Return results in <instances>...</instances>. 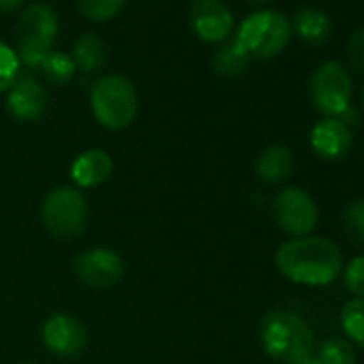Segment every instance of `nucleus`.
<instances>
[{
    "mask_svg": "<svg viewBox=\"0 0 364 364\" xmlns=\"http://www.w3.org/2000/svg\"><path fill=\"white\" fill-rule=\"evenodd\" d=\"M277 270L296 285L326 287L343 272V253L326 236H302L283 242L274 253Z\"/></svg>",
    "mask_w": 364,
    "mask_h": 364,
    "instance_id": "1",
    "label": "nucleus"
},
{
    "mask_svg": "<svg viewBox=\"0 0 364 364\" xmlns=\"http://www.w3.org/2000/svg\"><path fill=\"white\" fill-rule=\"evenodd\" d=\"M259 341L270 358L285 364H296L313 355L317 347L311 323L289 309H272L264 315Z\"/></svg>",
    "mask_w": 364,
    "mask_h": 364,
    "instance_id": "2",
    "label": "nucleus"
},
{
    "mask_svg": "<svg viewBox=\"0 0 364 364\" xmlns=\"http://www.w3.org/2000/svg\"><path fill=\"white\" fill-rule=\"evenodd\" d=\"M90 107L97 122L107 131L127 129L139 109L135 86L122 75L99 77L90 88Z\"/></svg>",
    "mask_w": 364,
    "mask_h": 364,
    "instance_id": "3",
    "label": "nucleus"
},
{
    "mask_svg": "<svg viewBox=\"0 0 364 364\" xmlns=\"http://www.w3.org/2000/svg\"><path fill=\"white\" fill-rule=\"evenodd\" d=\"M291 22L277 9L255 11L236 31V43L249 54V58L268 60L279 56L291 39Z\"/></svg>",
    "mask_w": 364,
    "mask_h": 364,
    "instance_id": "4",
    "label": "nucleus"
},
{
    "mask_svg": "<svg viewBox=\"0 0 364 364\" xmlns=\"http://www.w3.org/2000/svg\"><path fill=\"white\" fill-rule=\"evenodd\" d=\"M90 219V208L86 196L71 185L52 189L41 204V221L48 234L58 240L80 238Z\"/></svg>",
    "mask_w": 364,
    "mask_h": 364,
    "instance_id": "5",
    "label": "nucleus"
},
{
    "mask_svg": "<svg viewBox=\"0 0 364 364\" xmlns=\"http://www.w3.org/2000/svg\"><path fill=\"white\" fill-rule=\"evenodd\" d=\"M58 37V16L46 3L31 5L18 22V58L26 67H41Z\"/></svg>",
    "mask_w": 364,
    "mask_h": 364,
    "instance_id": "6",
    "label": "nucleus"
},
{
    "mask_svg": "<svg viewBox=\"0 0 364 364\" xmlns=\"http://www.w3.org/2000/svg\"><path fill=\"white\" fill-rule=\"evenodd\" d=\"M351 75L336 60L319 65L309 80V97L326 118H338L351 105Z\"/></svg>",
    "mask_w": 364,
    "mask_h": 364,
    "instance_id": "7",
    "label": "nucleus"
},
{
    "mask_svg": "<svg viewBox=\"0 0 364 364\" xmlns=\"http://www.w3.org/2000/svg\"><path fill=\"white\" fill-rule=\"evenodd\" d=\"M272 215L277 225L291 238L311 236L319 221L315 200L300 187H285L272 200Z\"/></svg>",
    "mask_w": 364,
    "mask_h": 364,
    "instance_id": "8",
    "label": "nucleus"
},
{
    "mask_svg": "<svg viewBox=\"0 0 364 364\" xmlns=\"http://www.w3.org/2000/svg\"><path fill=\"white\" fill-rule=\"evenodd\" d=\"M75 277L90 289H109L124 279L122 257L105 247H95L75 257Z\"/></svg>",
    "mask_w": 364,
    "mask_h": 364,
    "instance_id": "9",
    "label": "nucleus"
},
{
    "mask_svg": "<svg viewBox=\"0 0 364 364\" xmlns=\"http://www.w3.org/2000/svg\"><path fill=\"white\" fill-rule=\"evenodd\" d=\"M88 338L86 326L69 313H54L41 326V341L46 349L58 358L82 355L88 347Z\"/></svg>",
    "mask_w": 364,
    "mask_h": 364,
    "instance_id": "10",
    "label": "nucleus"
},
{
    "mask_svg": "<svg viewBox=\"0 0 364 364\" xmlns=\"http://www.w3.org/2000/svg\"><path fill=\"white\" fill-rule=\"evenodd\" d=\"M189 22L196 35L208 43H225L234 31V16L223 0H193Z\"/></svg>",
    "mask_w": 364,
    "mask_h": 364,
    "instance_id": "11",
    "label": "nucleus"
},
{
    "mask_svg": "<svg viewBox=\"0 0 364 364\" xmlns=\"http://www.w3.org/2000/svg\"><path fill=\"white\" fill-rule=\"evenodd\" d=\"M309 144L313 152L323 161H341L347 156L353 144V133L338 118H321L313 124L309 133Z\"/></svg>",
    "mask_w": 364,
    "mask_h": 364,
    "instance_id": "12",
    "label": "nucleus"
},
{
    "mask_svg": "<svg viewBox=\"0 0 364 364\" xmlns=\"http://www.w3.org/2000/svg\"><path fill=\"white\" fill-rule=\"evenodd\" d=\"M114 173V161L109 152L101 148H88L80 152L71 163V180L77 189L101 187Z\"/></svg>",
    "mask_w": 364,
    "mask_h": 364,
    "instance_id": "13",
    "label": "nucleus"
},
{
    "mask_svg": "<svg viewBox=\"0 0 364 364\" xmlns=\"http://www.w3.org/2000/svg\"><path fill=\"white\" fill-rule=\"evenodd\" d=\"M46 107H48V92L37 80L33 77L16 80V84L9 88L7 109L14 118L37 120L43 116Z\"/></svg>",
    "mask_w": 364,
    "mask_h": 364,
    "instance_id": "14",
    "label": "nucleus"
},
{
    "mask_svg": "<svg viewBox=\"0 0 364 364\" xmlns=\"http://www.w3.org/2000/svg\"><path fill=\"white\" fill-rule=\"evenodd\" d=\"M294 169V152L285 144L266 146L255 161V176L264 185H281Z\"/></svg>",
    "mask_w": 364,
    "mask_h": 364,
    "instance_id": "15",
    "label": "nucleus"
},
{
    "mask_svg": "<svg viewBox=\"0 0 364 364\" xmlns=\"http://www.w3.org/2000/svg\"><path fill=\"white\" fill-rule=\"evenodd\" d=\"M330 31L332 22L328 14L319 7H300L291 22V33H296L298 39L311 48L323 46L330 39Z\"/></svg>",
    "mask_w": 364,
    "mask_h": 364,
    "instance_id": "16",
    "label": "nucleus"
},
{
    "mask_svg": "<svg viewBox=\"0 0 364 364\" xmlns=\"http://www.w3.org/2000/svg\"><path fill=\"white\" fill-rule=\"evenodd\" d=\"M73 60L75 67L82 69L84 73H97L103 69L105 60H107V46L105 41L95 35V33H86L77 39L75 48H73Z\"/></svg>",
    "mask_w": 364,
    "mask_h": 364,
    "instance_id": "17",
    "label": "nucleus"
},
{
    "mask_svg": "<svg viewBox=\"0 0 364 364\" xmlns=\"http://www.w3.org/2000/svg\"><path fill=\"white\" fill-rule=\"evenodd\" d=\"M249 63H251L249 54L236 41L223 43L215 52V56H213V69L219 75H225V77H236V75L245 73L247 67H249Z\"/></svg>",
    "mask_w": 364,
    "mask_h": 364,
    "instance_id": "18",
    "label": "nucleus"
},
{
    "mask_svg": "<svg viewBox=\"0 0 364 364\" xmlns=\"http://www.w3.org/2000/svg\"><path fill=\"white\" fill-rule=\"evenodd\" d=\"M341 328L351 345L364 349V298H351L341 309Z\"/></svg>",
    "mask_w": 364,
    "mask_h": 364,
    "instance_id": "19",
    "label": "nucleus"
},
{
    "mask_svg": "<svg viewBox=\"0 0 364 364\" xmlns=\"http://www.w3.org/2000/svg\"><path fill=\"white\" fill-rule=\"evenodd\" d=\"M41 71H43V75H46L52 84H56V86H67V84L75 77L77 67H75V60H73L71 54L52 50V52L46 56V60L41 63Z\"/></svg>",
    "mask_w": 364,
    "mask_h": 364,
    "instance_id": "20",
    "label": "nucleus"
},
{
    "mask_svg": "<svg viewBox=\"0 0 364 364\" xmlns=\"http://www.w3.org/2000/svg\"><path fill=\"white\" fill-rule=\"evenodd\" d=\"M315 355L321 364H355V349L347 338L328 336L315 347Z\"/></svg>",
    "mask_w": 364,
    "mask_h": 364,
    "instance_id": "21",
    "label": "nucleus"
},
{
    "mask_svg": "<svg viewBox=\"0 0 364 364\" xmlns=\"http://www.w3.org/2000/svg\"><path fill=\"white\" fill-rule=\"evenodd\" d=\"M341 225H343L345 238L351 245L364 247V200L362 198L345 204L341 213Z\"/></svg>",
    "mask_w": 364,
    "mask_h": 364,
    "instance_id": "22",
    "label": "nucleus"
},
{
    "mask_svg": "<svg viewBox=\"0 0 364 364\" xmlns=\"http://www.w3.org/2000/svg\"><path fill=\"white\" fill-rule=\"evenodd\" d=\"M124 3L127 0H77V9L92 22H107L122 11Z\"/></svg>",
    "mask_w": 364,
    "mask_h": 364,
    "instance_id": "23",
    "label": "nucleus"
},
{
    "mask_svg": "<svg viewBox=\"0 0 364 364\" xmlns=\"http://www.w3.org/2000/svg\"><path fill=\"white\" fill-rule=\"evenodd\" d=\"M20 73V58L11 46L0 41V92L9 90Z\"/></svg>",
    "mask_w": 364,
    "mask_h": 364,
    "instance_id": "24",
    "label": "nucleus"
},
{
    "mask_svg": "<svg viewBox=\"0 0 364 364\" xmlns=\"http://www.w3.org/2000/svg\"><path fill=\"white\" fill-rule=\"evenodd\" d=\"M343 285L353 298H364V255L353 257L343 266Z\"/></svg>",
    "mask_w": 364,
    "mask_h": 364,
    "instance_id": "25",
    "label": "nucleus"
},
{
    "mask_svg": "<svg viewBox=\"0 0 364 364\" xmlns=\"http://www.w3.org/2000/svg\"><path fill=\"white\" fill-rule=\"evenodd\" d=\"M347 58L353 69L364 73V28H358L347 41Z\"/></svg>",
    "mask_w": 364,
    "mask_h": 364,
    "instance_id": "26",
    "label": "nucleus"
},
{
    "mask_svg": "<svg viewBox=\"0 0 364 364\" xmlns=\"http://www.w3.org/2000/svg\"><path fill=\"white\" fill-rule=\"evenodd\" d=\"M338 120H341L345 127L353 129V127H358V122H360V114H358V109H355L353 105H349V107L338 116Z\"/></svg>",
    "mask_w": 364,
    "mask_h": 364,
    "instance_id": "27",
    "label": "nucleus"
},
{
    "mask_svg": "<svg viewBox=\"0 0 364 364\" xmlns=\"http://www.w3.org/2000/svg\"><path fill=\"white\" fill-rule=\"evenodd\" d=\"M24 3H26V0H0V11H3V14H11L16 9H20Z\"/></svg>",
    "mask_w": 364,
    "mask_h": 364,
    "instance_id": "28",
    "label": "nucleus"
},
{
    "mask_svg": "<svg viewBox=\"0 0 364 364\" xmlns=\"http://www.w3.org/2000/svg\"><path fill=\"white\" fill-rule=\"evenodd\" d=\"M296 364H321V362H319L317 355L313 353V355H309V358H304V360H300V362H296Z\"/></svg>",
    "mask_w": 364,
    "mask_h": 364,
    "instance_id": "29",
    "label": "nucleus"
},
{
    "mask_svg": "<svg viewBox=\"0 0 364 364\" xmlns=\"http://www.w3.org/2000/svg\"><path fill=\"white\" fill-rule=\"evenodd\" d=\"M253 3H268V0H253Z\"/></svg>",
    "mask_w": 364,
    "mask_h": 364,
    "instance_id": "30",
    "label": "nucleus"
},
{
    "mask_svg": "<svg viewBox=\"0 0 364 364\" xmlns=\"http://www.w3.org/2000/svg\"><path fill=\"white\" fill-rule=\"evenodd\" d=\"M16 364H33V362H16Z\"/></svg>",
    "mask_w": 364,
    "mask_h": 364,
    "instance_id": "31",
    "label": "nucleus"
},
{
    "mask_svg": "<svg viewBox=\"0 0 364 364\" xmlns=\"http://www.w3.org/2000/svg\"><path fill=\"white\" fill-rule=\"evenodd\" d=\"M362 105H364V88H362Z\"/></svg>",
    "mask_w": 364,
    "mask_h": 364,
    "instance_id": "32",
    "label": "nucleus"
}]
</instances>
